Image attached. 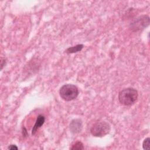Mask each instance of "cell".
Instances as JSON below:
<instances>
[{
	"label": "cell",
	"instance_id": "6da1fadb",
	"mask_svg": "<svg viewBox=\"0 0 150 150\" xmlns=\"http://www.w3.org/2000/svg\"><path fill=\"white\" fill-rule=\"evenodd\" d=\"M138 97V91L131 87L124 88L118 94V100L120 103L127 106L134 104L137 101Z\"/></svg>",
	"mask_w": 150,
	"mask_h": 150
},
{
	"label": "cell",
	"instance_id": "7a4b0ae2",
	"mask_svg": "<svg viewBox=\"0 0 150 150\" xmlns=\"http://www.w3.org/2000/svg\"><path fill=\"white\" fill-rule=\"evenodd\" d=\"M79 89L75 85L66 84L62 86L59 90V94L61 98L66 101L74 100L79 95Z\"/></svg>",
	"mask_w": 150,
	"mask_h": 150
},
{
	"label": "cell",
	"instance_id": "3957f363",
	"mask_svg": "<svg viewBox=\"0 0 150 150\" xmlns=\"http://www.w3.org/2000/svg\"><path fill=\"white\" fill-rule=\"evenodd\" d=\"M111 130L110 124L106 122H98L95 123L90 129L92 135L97 137H102L108 134Z\"/></svg>",
	"mask_w": 150,
	"mask_h": 150
},
{
	"label": "cell",
	"instance_id": "277c9868",
	"mask_svg": "<svg viewBox=\"0 0 150 150\" xmlns=\"http://www.w3.org/2000/svg\"><path fill=\"white\" fill-rule=\"evenodd\" d=\"M149 25V17L147 15H142L135 18L129 25L130 29L138 32L146 28Z\"/></svg>",
	"mask_w": 150,
	"mask_h": 150
},
{
	"label": "cell",
	"instance_id": "5b68a950",
	"mask_svg": "<svg viewBox=\"0 0 150 150\" xmlns=\"http://www.w3.org/2000/svg\"><path fill=\"white\" fill-rule=\"evenodd\" d=\"M69 128L73 134H77L81 131L83 128V122L81 120L73 119L70 123Z\"/></svg>",
	"mask_w": 150,
	"mask_h": 150
},
{
	"label": "cell",
	"instance_id": "8992f818",
	"mask_svg": "<svg viewBox=\"0 0 150 150\" xmlns=\"http://www.w3.org/2000/svg\"><path fill=\"white\" fill-rule=\"evenodd\" d=\"M45 121V117L44 115L40 114L37 117L35 124L34 126L33 127V128L32 130V135L35 134L36 131L44 124Z\"/></svg>",
	"mask_w": 150,
	"mask_h": 150
},
{
	"label": "cell",
	"instance_id": "52a82bcc",
	"mask_svg": "<svg viewBox=\"0 0 150 150\" xmlns=\"http://www.w3.org/2000/svg\"><path fill=\"white\" fill-rule=\"evenodd\" d=\"M83 47H84V45L83 44H79L74 46H72V47H70L67 48L65 50V52H66V53H67L68 54L76 53V52L81 51L82 50V49L83 48Z\"/></svg>",
	"mask_w": 150,
	"mask_h": 150
},
{
	"label": "cell",
	"instance_id": "ba28073f",
	"mask_svg": "<svg viewBox=\"0 0 150 150\" xmlns=\"http://www.w3.org/2000/svg\"><path fill=\"white\" fill-rule=\"evenodd\" d=\"M83 144L81 141H77L75 144H74L70 148L71 150H81L84 149Z\"/></svg>",
	"mask_w": 150,
	"mask_h": 150
},
{
	"label": "cell",
	"instance_id": "9c48e42d",
	"mask_svg": "<svg viewBox=\"0 0 150 150\" xmlns=\"http://www.w3.org/2000/svg\"><path fill=\"white\" fill-rule=\"evenodd\" d=\"M142 148L144 149L149 150L150 149V138L149 137L146 138L142 143Z\"/></svg>",
	"mask_w": 150,
	"mask_h": 150
},
{
	"label": "cell",
	"instance_id": "30bf717a",
	"mask_svg": "<svg viewBox=\"0 0 150 150\" xmlns=\"http://www.w3.org/2000/svg\"><path fill=\"white\" fill-rule=\"evenodd\" d=\"M8 149H11V150H17V149H18V148L17 147L16 145L12 144V145H10L8 146Z\"/></svg>",
	"mask_w": 150,
	"mask_h": 150
},
{
	"label": "cell",
	"instance_id": "8fae6325",
	"mask_svg": "<svg viewBox=\"0 0 150 150\" xmlns=\"http://www.w3.org/2000/svg\"><path fill=\"white\" fill-rule=\"evenodd\" d=\"M6 64V61L5 60V59H3V58H1V69L2 70L3 67Z\"/></svg>",
	"mask_w": 150,
	"mask_h": 150
}]
</instances>
